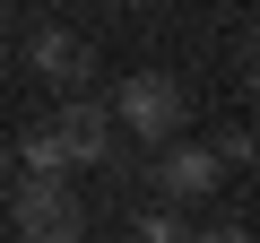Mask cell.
<instances>
[{"instance_id":"7a4b0ae2","label":"cell","mask_w":260,"mask_h":243,"mask_svg":"<svg viewBox=\"0 0 260 243\" xmlns=\"http://www.w3.org/2000/svg\"><path fill=\"white\" fill-rule=\"evenodd\" d=\"M104 113H113V122H130V139H156V148H165V139L182 131L191 96H182L165 70H139V78H121V96H113Z\"/></svg>"},{"instance_id":"3957f363","label":"cell","mask_w":260,"mask_h":243,"mask_svg":"<svg viewBox=\"0 0 260 243\" xmlns=\"http://www.w3.org/2000/svg\"><path fill=\"white\" fill-rule=\"evenodd\" d=\"M52 148H61V165H113V113L95 96H70L52 113Z\"/></svg>"},{"instance_id":"277c9868","label":"cell","mask_w":260,"mask_h":243,"mask_svg":"<svg viewBox=\"0 0 260 243\" xmlns=\"http://www.w3.org/2000/svg\"><path fill=\"white\" fill-rule=\"evenodd\" d=\"M217 183H225V157H217V148L165 139V157H156V191H165V200H208Z\"/></svg>"},{"instance_id":"8992f818","label":"cell","mask_w":260,"mask_h":243,"mask_svg":"<svg viewBox=\"0 0 260 243\" xmlns=\"http://www.w3.org/2000/svg\"><path fill=\"white\" fill-rule=\"evenodd\" d=\"M26 174H70L61 148H52V122H44V131H26Z\"/></svg>"},{"instance_id":"9c48e42d","label":"cell","mask_w":260,"mask_h":243,"mask_svg":"<svg viewBox=\"0 0 260 243\" xmlns=\"http://www.w3.org/2000/svg\"><path fill=\"white\" fill-rule=\"evenodd\" d=\"M0 191H9V157H0Z\"/></svg>"},{"instance_id":"ba28073f","label":"cell","mask_w":260,"mask_h":243,"mask_svg":"<svg viewBox=\"0 0 260 243\" xmlns=\"http://www.w3.org/2000/svg\"><path fill=\"white\" fill-rule=\"evenodd\" d=\"M191 243H251V234H243V226H225V234H191Z\"/></svg>"},{"instance_id":"5b68a950","label":"cell","mask_w":260,"mask_h":243,"mask_svg":"<svg viewBox=\"0 0 260 243\" xmlns=\"http://www.w3.org/2000/svg\"><path fill=\"white\" fill-rule=\"evenodd\" d=\"M26 61H35V78L70 87V96H78V78H87V44H78L70 26H35V35H26Z\"/></svg>"},{"instance_id":"6da1fadb","label":"cell","mask_w":260,"mask_h":243,"mask_svg":"<svg viewBox=\"0 0 260 243\" xmlns=\"http://www.w3.org/2000/svg\"><path fill=\"white\" fill-rule=\"evenodd\" d=\"M9 217H18L26 243H78L87 234V208L70 200V174H26L9 191Z\"/></svg>"},{"instance_id":"52a82bcc","label":"cell","mask_w":260,"mask_h":243,"mask_svg":"<svg viewBox=\"0 0 260 243\" xmlns=\"http://www.w3.org/2000/svg\"><path fill=\"white\" fill-rule=\"evenodd\" d=\"M148 243H191V226H182V217L165 208V217H148Z\"/></svg>"}]
</instances>
